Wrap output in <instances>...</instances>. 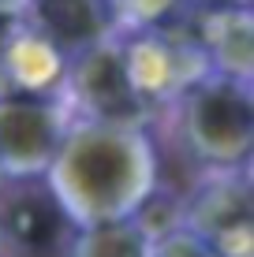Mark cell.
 <instances>
[{
	"instance_id": "obj_1",
	"label": "cell",
	"mask_w": 254,
	"mask_h": 257,
	"mask_svg": "<svg viewBox=\"0 0 254 257\" xmlns=\"http://www.w3.org/2000/svg\"><path fill=\"white\" fill-rule=\"evenodd\" d=\"M52 198L78 224L120 220L146 198L153 183V153L124 123H90L56 142L49 157Z\"/></svg>"
},
{
	"instance_id": "obj_2",
	"label": "cell",
	"mask_w": 254,
	"mask_h": 257,
	"mask_svg": "<svg viewBox=\"0 0 254 257\" xmlns=\"http://www.w3.org/2000/svg\"><path fill=\"white\" fill-rule=\"evenodd\" d=\"M187 138L206 161H243L254 138V108L239 82H209L187 97Z\"/></svg>"
},
{
	"instance_id": "obj_3",
	"label": "cell",
	"mask_w": 254,
	"mask_h": 257,
	"mask_svg": "<svg viewBox=\"0 0 254 257\" xmlns=\"http://www.w3.org/2000/svg\"><path fill=\"white\" fill-rule=\"evenodd\" d=\"M56 142V119L45 104L30 101V97L0 101V168L38 172L49 164Z\"/></svg>"
},
{
	"instance_id": "obj_4",
	"label": "cell",
	"mask_w": 254,
	"mask_h": 257,
	"mask_svg": "<svg viewBox=\"0 0 254 257\" xmlns=\"http://www.w3.org/2000/svg\"><path fill=\"white\" fill-rule=\"evenodd\" d=\"M75 86H78V93H82L86 108H90L101 123H131L138 116V108H142L138 90L127 78L124 60H120V52H112V49H90L86 52V56L78 60Z\"/></svg>"
},
{
	"instance_id": "obj_5",
	"label": "cell",
	"mask_w": 254,
	"mask_h": 257,
	"mask_svg": "<svg viewBox=\"0 0 254 257\" xmlns=\"http://www.w3.org/2000/svg\"><path fill=\"white\" fill-rule=\"evenodd\" d=\"M67 212L52 198V190L26 187L4 201L0 209V235L23 253H52L67 231Z\"/></svg>"
},
{
	"instance_id": "obj_6",
	"label": "cell",
	"mask_w": 254,
	"mask_h": 257,
	"mask_svg": "<svg viewBox=\"0 0 254 257\" xmlns=\"http://www.w3.org/2000/svg\"><path fill=\"white\" fill-rule=\"evenodd\" d=\"M34 19L41 34L60 49H86L105 34V0H34Z\"/></svg>"
},
{
	"instance_id": "obj_7",
	"label": "cell",
	"mask_w": 254,
	"mask_h": 257,
	"mask_svg": "<svg viewBox=\"0 0 254 257\" xmlns=\"http://www.w3.org/2000/svg\"><path fill=\"white\" fill-rule=\"evenodd\" d=\"M71 257H150V235L138 220L127 216L86 224L71 246Z\"/></svg>"
},
{
	"instance_id": "obj_8",
	"label": "cell",
	"mask_w": 254,
	"mask_h": 257,
	"mask_svg": "<svg viewBox=\"0 0 254 257\" xmlns=\"http://www.w3.org/2000/svg\"><path fill=\"white\" fill-rule=\"evenodd\" d=\"M150 257H213V250L195 231H161V238L150 242Z\"/></svg>"
},
{
	"instance_id": "obj_9",
	"label": "cell",
	"mask_w": 254,
	"mask_h": 257,
	"mask_svg": "<svg viewBox=\"0 0 254 257\" xmlns=\"http://www.w3.org/2000/svg\"><path fill=\"white\" fill-rule=\"evenodd\" d=\"M4 38H8V15H0V45H4Z\"/></svg>"
}]
</instances>
